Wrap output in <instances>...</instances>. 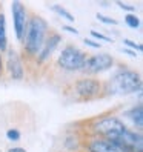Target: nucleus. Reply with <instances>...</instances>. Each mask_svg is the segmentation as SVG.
Wrapping results in <instances>:
<instances>
[{"instance_id":"obj_15","label":"nucleus","mask_w":143,"mask_h":152,"mask_svg":"<svg viewBox=\"0 0 143 152\" xmlns=\"http://www.w3.org/2000/svg\"><path fill=\"white\" fill-rule=\"evenodd\" d=\"M91 35L94 39H97V40H102V42H108V43H112L114 42V39H111V37H106L105 34H102V32H99V31H91Z\"/></svg>"},{"instance_id":"obj_8","label":"nucleus","mask_w":143,"mask_h":152,"mask_svg":"<svg viewBox=\"0 0 143 152\" xmlns=\"http://www.w3.org/2000/svg\"><path fill=\"white\" fill-rule=\"evenodd\" d=\"M6 65H8V71H10L11 78H14V80L23 78V65H22V60H20L19 54H17L15 51L8 52Z\"/></svg>"},{"instance_id":"obj_22","label":"nucleus","mask_w":143,"mask_h":152,"mask_svg":"<svg viewBox=\"0 0 143 152\" xmlns=\"http://www.w3.org/2000/svg\"><path fill=\"white\" fill-rule=\"evenodd\" d=\"M8 152H26V149H23V148H11Z\"/></svg>"},{"instance_id":"obj_18","label":"nucleus","mask_w":143,"mask_h":152,"mask_svg":"<svg viewBox=\"0 0 143 152\" xmlns=\"http://www.w3.org/2000/svg\"><path fill=\"white\" fill-rule=\"evenodd\" d=\"M123 43L126 45V46H129V48H134V49H137V51H142V45H140V43H136V42H132V40H129V39H125Z\"/></svg>"},{"instance_id":"obj_2","label":"nucleus","mask_w":143,"mask_h":152,"mask_svg":"<svg viewBox=\"0 0 143 152\" xmlns=\"http://www.w3.org/2000/svg\"><path fill=\"white\" fill-rule=\"evenodd\" d=\"M46 22L40 15H32L28 20L25 32V48L29 56H39V52L46 39Z\"/></svg>"},{"instance_id":"obj_11","label":"nucleus","mask_w":143,"mask_h":152,"mask_svg":"<svg viewBox=\"0 0 143 152\" xmlns=\"http://www.w3.org/2000/svg\"><path fill=\"white\" fill-rule=\"evenodd\" d=\"M6 45H8V40H6V26H5V15L0 12V52L2 51H6Z\"/></svg>"},{"instance_id":"obj_7","label":"nucleus","mask_w":143,"mask_h":152,"mask_svg":"<svg viewBox=\"0 0 143 152\" xmlns=\"http://www.w3.org/2000/svg\"><path fill=\"white\" fill-rule=\"evenodd\" d=\"M11 11H12V19H14L15 37L19 40H23L25 32H26V26H28V14H26V8L20 2H12Z\"/></svg>"},{"instance_id":"obj_13","label":"nucleus","mask_w":143,"mask_h":152,"mask_svg":"<svg viewBox=\"0 0 143 152\" xmlns=\"http://www.w3.org/2000/svg\"><path fill=\"white\" fill-rule=\"evenodd\" d=\"M52 10L54 11H57V14L60 15V17H63V19H66L68 22H74L76 19H74V15L71 14L66 8H63V6H60V5H54L52 6Z\"/></svg>"},{"instance_id":"obj_20","label":"nucleus","mask_w":143,"mask_h":152,"mask_svg":"<svg viewBox=\"0 0 143 152\" xmlns=\"http://www.w3.org/2000/svg\"><path fill=\"white\" fill-rule=\"evenodd\" d=\"M83 42H85V45H88V46H91V48H99V49H100V45H99V43H95V42H92V40L85 39Z\"/></svg>"},{"instance_id":"obj_6","label":"nucleus","mask_w":143,"mask_h":152,"mask_svg":"<svg viewBox=\"0 0 143 152\" xmlns=\"http://www.w3.org/2000/svg\"><path fill=\"white\" fill-rule=\"evenodd\" d=\"M74 88H76V92L80 98H83V100H91V98L99 95L100 89H102V83L95 78L86 77V78L77 80Z\"/></svg>"},{"instance_id":"obj_5","label":"nucleus","mask_w":143,"mask_h":152,"mask_svg":"<svg viewBox=\"0 0 143 152\" xmlns=\"http://www.w3.org/2000/svg\"><path fill=\"white\" fill-rule=\"evenodd\" d=\"M112 65H114L112 57H111L109 54L100 52V54L86 57L83 71H85V72H88V74H100V72L108 71Z\"/></svg>"},{"instance_id":"obj_9","label":"nucleus","mask_w":143,"mask_h":152,"mask_svg":"<svg viewBox=\"0 0 143 152\" xmlns=\"http://www.w3.org/2000/svg\"><path fill=\"white\" fill-rule=\"evenodd\" d=\"M60 42H62V37L59 34H56V32L51 34L48 39H45V43H43V46H42V49L39 52V61H40V63L46 61V58L51 57V54L57 49Z\"/></svg>"},{"instance_id":"obj_1","label":"nucleus","mask_w":143,"mask_h":152,"mask_svg":"<svg viewBox=\"0 0 143 152\" xmlns=\"http://www.w3.org/2000/svg\"><path fill=\"white\" fill-rule=\"evenodd\" d=\"M140 89H142V80H140L139 72L123 69V71L115 72L111 77V80L108 82V86H106V94L126 95V94L140 91Z\"/></svg>"},{"instance_id":"obj_14","label":"nucleus","mask_w":143,"mask_h":152,"mask_svg":"<svg viewBox=\"0 0 143 152\" xmlns=\"http://www.w3.org/2000/svg\"><path fill=\"white\" fill-rule=\"evenodd\" d=\"M125 23H126L129 28L136 29V28H139V26H140V19H139V17H136L134 14H126V15H125Z\"/></svg>"},{"instance_id":"obj_23","label":"nucleus","mask_w":143,"mask_h":152,"mask_svg":"<svg viewBox=\"0 0 143 152\" xmlns=\"http://www.w3.org/2000/svg\"><path fill=\"white\" fill-rule=\"evenodd\" d=\"M122 52H126V54H129V56H132V57H136V51H129L128 48H123Z\"/></svg>"},{"instance_id":"obj_4","label":"nucleus","mask_w":143,"mask_h":152,"mask_svg":"<svg viewBox=\"0 0 143 152\" xmlns=\"http://www.w3.org/2000/svg\"><path fill=\"white\" fill-rule=\"evenodd\" d=\"M86 54L76 46H66L59 56V66L65 71H80L85 66Z\"/></svg>"},{"instance_id":"obj_10","label":"nucleus","mask_w":143,"mask_h":152,"mask_svg":"<svg viewBox=\"0 0 143 152\" xmlns=\"http://www.w3.org/2000/svg\"><path fill=\"white\" fill-rule=\"evenodd\" d=\"M88 151L89 152H122L114 143L105 140V138H92L88 143Z\"/></svg>"},{"instance_id":"obj_3","label":"nucleus","mask_w":143,"mask_h":152,"mask_svg":"<svg viewBox=\"0 0 143 152\" xmlns=\"http://www.w3.org/2000/svg\"><path fill=\"white\" fill-rule=\"evenodd\" d=\"M92 128L97 134H100L102 138L114 143V145H117L120 141L122 134L126 129L125 123L117 117H103L100 120H97L92 124Z\"/></svg>"},{"instance_id":"obj_24","label":"nucleus","mask_w":143,"mask_h":152,"mask_svg":"<svg viewBox=\"0 0 143 152\" xmlns=\"http://www.w3.org/2000/svg\"><path fill=\"white\" fill-rule=\"evenodd\" d=\"M3 72V60H2V56H0V75Z\"/></svg>"},{"instance_id":"obj_17","label":"nucleus","mask_w":143,"mask_h":152,"mask_svg":"<svg viewBox=\"0 0 143 152\" xmlns=\"http://www.w3.org/2000/svg\"><path fill=\"white\" fill-rule=\"evenodd\" d=\"M6 137L10 138V140H12V141H17V140L20 138V132L17 131V129H10V131L6 132Z\"/></svg>"},{"instance_id":"obj_21","label":"nucleus","mask_w":143,"mask_h":152,"mask_svg":"<svg viewBox=\"0 0 143 152\" xmlns=\"http://www.w3.org/2000/svg\"><path fill=\"white\" fill-rule=\"evenodd\" d=\"M63 29H65V31H68V32H71V34H74V35H78V31H77L76 28H73V26L63 25Z\"/></svg>"},{"instance_id":"obj_16","label":"nucleus","mask_w":143,"mask_h":152,"mask_svg":"<svg viewBox=\"0 0 143 152\" xmlns=\"http://www.w3.org/2000/svg\"><path fill=\"white\" fill-rule=\"evenodd\" d=\"M95 17H97V20H100V22H103V23L117 25V20H115V19H112V17H106V15H103V14H97Z\"/></svg>"},{"instance_id":"obj_19","label":"nucleus","mask_w":143,"mask_h":152,"mask_svg":"<svg viewBox=\"0 0 143 152\" xmlns=\"http://www.w3.org/2000/svg\"><path fill=\"white\" fill-rule=\"evenodd\" d=\"M117 5L122 8L123 11H128V12H132L134 11V6L132 5H126V3H122V2H117Z\"/></svg>"},{"instance_id":"obj_12","label":"nucleus","mask_w":143,"mask_h":152,"mask_svg":"<svg viewBox=\"0 0 143 152\" xmlns=\"http://www.w3.org/2000/svg\"><path fill=\"white\" fill-rule=\"evenodd\" d=\"M129 117L134 123V126L137 128H142V121H143V112H142V106H137V108H134L131 112H129Z\"/></svg>"}]
</instances>
